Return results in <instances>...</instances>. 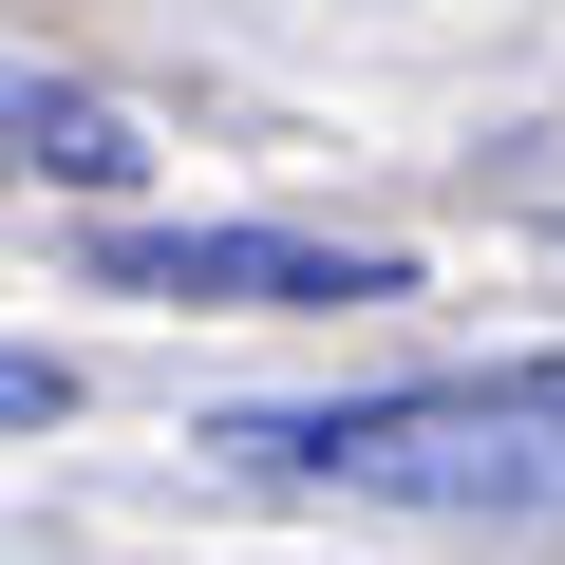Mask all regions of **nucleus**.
<instances>
[{"label":"nucleus","mask_w":565,"mask_h":565,"mask_svg":"<svg viewBox=\"0 0 565 565\" xmlns=\"http://www.w3.org/2000/svg\"><path fill=\"white\" fill-rule=\"evenodd\" d=\"M95 282H132V302H207V321L415 302V264H396V245H321V226H95Z\"/></svg>","instance_id":"2"},{"label":"nucleus","mask_w":565,"mask_h":565,"mask_svg":"<svg viewBox=\"0 0 565 565\" xmlns=\"http://www.w3.org/2000/svg\"><path fill=\"white\" fill-rule=\"evenodd\" d=\"M226 452L264 490H340V509H415V527H565V377L546 359L396 377V396H321V415H226Z\"/></svg>","instance_id":"1"},{"label":"nucleus","mask_w":565,"mask_h":565,"mask_svg":"<svg viewBox=\"0 0 565 565\" xmlns=\"http://www.w3.org/2000/svg\"><path fill=\"white\" fill-rule=\"evenodd\" d=\"M57 415H76V377H57V359H20V340H0V434H57Z\"/></svg>","instance_id":"3"}]
</instances>
